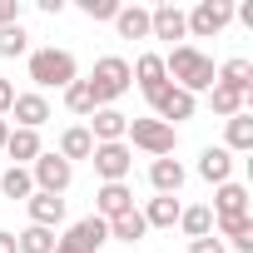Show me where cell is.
Listing matches in <instances>:
<instances>
[{
    "label": "cell",
    "instance_id": "obj_1",
    "mask_svg": "<svg viewBox=\"0 0 253 253\" xmlns=\"http://www.w3.org/2000/svg\"><path fill=\"white\" fill-rule=\"evenodd\" d=\"M164 75L169 84H179L184 94H199V89H213V60L194 45H174L164 55Z\"/></svg>",
    "mask_w": 253,
    "mask_h": 253
},
{
    "label": "cell",
    "instance_id": "obj_2",
    "mask_svg": "<svg viewBox=\"0 0 253 253\" xmlns=\"http://www.w3.org/2000/svg\"><path fill=\"white\" fill-rule=\"evenodd\" d=\"M30 80H35L40 89H70V84L80 80V65H75V55H70V50L45 45V50H35V55H30Z\"/></svg>",
    "mask_w": 253,
    "mask_h": 253
},
{
    "label": "cell",
    "instance_id": "obj_3",
    "mask_svg": "<svg viewBox=\"0 0 253 253\" xmlns=\"http://www.w3.org/2000/svg\"><path fill=\"white\" fill-rule=\"evenodd\" d=\"M84 84L94 89V104H99V109H109L119 94H129V84H134V80H129V60H119V55H104Z\"/></svg>",
    "mask_w": 253,
    "mask_h": 253
},
{
    "label": "cell",
    "instance_id": "obj_4",
    "mask_svg": "<svg viewBox=\"0 0 253 253\" xmlns=\"http://www.w3.org/2000/svg\"><path fill=\"white\" fill-rule=\"evenodd\" d=\"M124 139H129L134 149H144V154H154V159H169L174 144H179V134L169 129V124H159V119H129Z\"/></svg>",
    "mask_w": 253,
    "mask_h": 253
},
{
    "label": "cell",
    "instance_id": "obj_5",
    "mask_svg": "<svg viewBox=\"0 0 253 253\" xmlns=\"http://www.w3.org/2000/svg\"><path fill=\"white\" fill-rule=\"evenodd\" d=\"M228 20H233V5H228V0H199V5L184 15L189 35H199V40H213Z\"/></svg>",
    "mask_w": 253,
    "mask_h": 253
},
{
    "label": "cell",
    "instance_id": "obj_6",
    "mask_svg": "<svg viewBox=\"0 0 253 253\" xmlns=\"http://www.w3.org/2000/svg\"><path fill=\"white\" fill-rule=\"evenodd\" d=\"M89 159H94V174H99L104 184H124V174L134 169V149L124 144V139H119V144H94Z\"/></svg>",
    "mask_w": 253,
    "mask_h": 253
},
{
    "label": "cell",
    "instance_id": "obj_7",
    "mask_svg": "<svg viewBox=\"0 0 253 253\" xmlns=\"http://www.w3.org/2000/svg\"><path fill=\"white\" fill-rule=\"evenodd\" d=\"M70 179H75V164H65L60 154H40V159L30 164V184H35L40 194H65Z\"/></svg>",
    "mask_w": 253,
    "mask_h": 253
},
{
    "label": "cell",
    "instance_id": "obj_8",
    "mask_svg": "<svg viewBox=\"0 0 253 253\" xmlns=\"http://www.w3.org/2000/svg\"><path fill=\"white\" fill-rule=\"evenodd\" d=\"M149 104H154V119H159V124H169V129H174V124H184V119H194V109H199V104H194V94H184L179 84H164Z\"/></svg>",
    "mask_w": 253,
    "mask_h": 253
},
{
    "label": "cell",
    "instance_id": "obj_9",
    "mask_svg": "<svg viewBox=\"0 0 253 253\" xmlns=\"http://www.w3.org/2000/svg\"><path fill=\"white\" fill-rule=\"evenodd\" d=\"M10 119H15V129H35V134H40V124L50 119V99H45L40 89H30V94H15V104H10Z\"/></svg>",
    "mask_w": 253,
    "mask_h": 253
},
{
    "label": "cell",
    "instance_id": "obj_10",
    "mask_svg": "<svg viewBox=\"0 0 253 253\" xmlns=\"http://www.w3.org/2000/svg\"><path fill=\"white\" fill-rule=\"evenodd\" d=\"M124 129H129V114H119L114 104L89 114V139H94V144H119V139H124Z\"/></svg>",
    "mask_w": 253,
    "mask_h": 253
},
{
    "label": "cell",
    "instance_id": "obj_11",
    "mask_svg": "<svg viewBox=\"0 0 253 253\" xmlns=\"http://www.w3.org/2000/svg\"><path fill=\"white\" fill-rule=\"evenodd\" d=\"M129 80L144 89V99H154V94L169 84V75H164V55H139V60L129 65Z\"/></svg>",
    "mask_w": 253,
    "mask_h": 253
},
{
    "label": "cell",
    "instance_id": "obj_12",
    "mask_svg": "<svg viewBox=\"0 0 253 253\" xmlns=\"http://www.w3.org/2000/svg\"><path fill=\"white\" fill-rule=\"evenodd\" d=\"M149 35H154V40H184V35H189L184 10L169 5V0H164V5H154V10H149Z\"/></svg>",
    "mask_w": 253,
    "mask_h": 253
},
{
    "label": "cell",
    "instance_id": "obj_13",
    "mask_svg": "<svg viewBox=\"0 0 253 253\" xmlns=\"http://www.w3.org/2000/svg\"><path fill=\"white\" fill-rule=\"evenodd\" d=\"M25 213H30V223H35V228H55V223L65 218V199H60V194H40V189H35V194L25 199Z\"/></svg>",
    "mask_w": 253,
    "mask_h": 253
},
{
    "label": "cell",
    "instance_id": "obj_14",
    "mask_svg": "<svg viewBox=\"0 0 253 253\" xmlns=\"http://www.w3.org/2000/svg\"><path fill=\"white\" fill-rule=\"evenodd\" d=\"M65 238H70L75 248H84V253H99V248L109 243V223H104L99 213H89V218H80V223H75Z\"/></svg>",
    "mask_w": 253,
    "mask_h": 253
},
{
    "label": "cell",
    "instance_id": "obj_15",
    "mask_svg": "<svg viewBox=\"0 0 253 253\" xmlns=\"http://www.w3.org/2000/svg\"><path fill=\"white\" fill-rule=\"evenodd\" d=\"M134 209V194H129V184H104L99 194H94V213L109 223V218H119V213H129Z\"/></svg>",
    "mask_w": 253,
    "mask_h": 253
},
{
    "label": "cell",
    "instance_id": "obj_16",
    "mask_svg": "<svg viewBox=\"0 0 253 253\" xmlns=\"http://www.w3.org/2000/svg\"><path fill=\"white\" fill-rule=\"evenodd\" d=\"M213 84H228V89H238V94H248L253 99V60H223L218 70H213Z\"/></svg>",
    "mask_w": 253,
    "mask_h": 253
},
{
    "label": "cell",
    "instance_id": "obj_17",
    "mask_svg": "<svg viewBox=\"0 0 253 253\" xmlns=\"http://www.w3.org/2000/svg\"><path fill=\"white\" fill-rule=\"evenodd\" d=\"M248 213V189L243 184H218V194H213V218H243Z\"/></svg>",
    "mask_w": 253,
    "mask_h": 253
},
{
    "label": "cell",
    "instance_id": "obj_18",
    "mask_svg": "<svg viewBox=\"0 0 253 253\" xmlns=\"http://www.w3.org/2000/svg\"><path fill=\"white\" fill-rule=\"evenodd\" d=\"M199 174H204L209 184H228V179H233V154H228L223 144H218V149L209 144V149L199 154Z\"/></svg>",
    "mask_w": 253,
    "mask_h": 253
},
{
    "label": "cell",
    "instance_id": "obj_19",
    "mask_svg": "<svg viewBox=\"0 0 253 253\" xmlns=\"http://www.w3.org/2000/svg\"><path fill=\"white\" fill-rule=\"evenodd\" d=\"M5 154H10V159L25 169V164H35L45 149H40V134H35V129H10V139H5Z\"/></svg>",
    "mask_w": 253,
    "mask_h": 253
},
{
    "label": "cell",
    "instance_id": "obj_20",
    "mask_svg": "<svg viewBox=\"0 0 253 253\" xmlns=\"http://www.w3.org/2000/svg\"><path fill=\"white\" fill-rule=\"evenodd\" d=\"M149 184H154V194H179L184 189V164L179 159H154L149 164Z\"/></svg>",
    "mask_w": 253,
    "mask_h": 253
},
{
    "label": "cell",
    "instance_id": "obj_21",
    "mask_svg": "<svg viewBox=\"0 0 253 253\" xmlns=\"http://www.w3.org/2000/svg\"><path fill=\"white\" fill-rule=\"evenodd\" d=\"M179 213H184L179 194H159V199H149V209H144V223H149V228H174V223H179Z\"/></svg>",
    "mask_w": 253,
    "mask_h": 253
},
{
    "label": "cell",
    "instance_id": "obj_22",
    "mask_svg": "<svg viewBox=\"0 0 253 253\" xmlns=\"http://www.w3.org/2000/svg\"><path fill=\"white\" fill-rule=\"evenodd\" d=\"M114 30H119L124 40H149V10H144V5H119Z\"/></svg>",
    "mask_w": 253,
    "mask_h": 253
},
{
    "label": "cell",
    "instance_id": "obj_23",
    "mask_svg": "<svg viewBox=\"0 0 253 253\" xmlns=\"http://www.w3.org/2000/svg\"><path fill=\"white\" fill-rule=\"evenodd\" d=\"M89 154H94V139H89L84 124H75V129H65V134H60V159H65V164L89 159Z\"/></svg>",
    "mask_w": 253,
    "mask_h": 253
},
{
    "label": "cell",
    "instance_id": "obj_24",
    "mask_svg": "<svg viewBox=\"0 0 253 253\" xmlns=\"http://www.w3.org/2000/svg\"><path fill=\"white\" fill-rule=\"evenodd\" d=\"M213 228L223 238H233L238 253H253V213H243V218H213Z\"/></svg>",
    "mask_w": 253,
    "mask_h": 253
},
{
    "label": "cell",
    "instance_id": "obj_25",
    "mask_svg": "<svg viewBox=\"0 0 253 253\" xmlns=\"http://www.w3.org/2000/svg\"><path fill=\"white\" fill-rule=\"evenodd\" d=\"M144 233H149V223H144V213H139V209L109 218V238H119V243H139Z\"/></svg>",
    "mask_w": 253,
    "mask_h": 253
},
{
    "label": "cell",
    "instance_id": "obj_26",
    "mask_svg": "<svg viewBox=\"0 0 253 253\" xmlns=\"http://www.w3.org/2000/svg\"><path fill=\"white\" fill-rule=\"evenodd\" d=\"M223 149H228V154H248V149H253V114H248V109L228 119V144H223Z\"/></svg>",
    "mask_w": 253,
    "mask_h": 253
},
{
    "label": "cell",
    "instance_id": "obj_27",
    "mask_svg": "<svg viewBox=\"0 0 253 253\" xmlns=\"http://www.w3.org/2000/svg\"><path fill=\"white\" fill-rule=\"evenodd\" d=\"M179 228L189 233V243H194V238H209V233H213V209H204V204L184 209V213H179Z\"/></svg>",
    "mask_w": 253,
    "mask_h": 253
},
{
    "label": "cell",
    "instance_id": "obj_28",
    "mask_svg": "<svg viewBox=\"0 0 253 253\" xmlns=\"http://www.w3.org/2000/svg\"><path fill=\"white\" fill-rule=\"evenodd\" d=\"M0 194H5V199H30V194H35V184H30V169L10 164L5 174H0Z\"/></svg>",
    "mask_w": 253,
    "mask_h": 253
},
{
    "label": "cell",
    "instance_id": "obj_29",
    "mask_svg": "<svg viewBox=\"0 0 253 253\" xmlns=\"http://www.w3.org/2000/svg\"><path fill=\"white\" fill-rule=\"evenodd\" d=\"M209 99H213V114H223V119L243 114V104H248V94H238V89H228V84H213Z\"/></svg>",
    "mask_w": 253,
    "mask_h": 253
},
{
    "label": "cell",
    "instance_id": "obj_30",
    "mask_svg": "<svg viewBox=\"0 0 253 253\" xmlns=\"http://www.w3.org/2000/svg\"><path fill=\"white\" fill-rule=\"evenodd\" d=\"M15 248L20 253H55V228H25V233H15Z\"/></svg>",
    "mask_w": 253,
    "mask_h": 253
},
{
    "label": "cell",
    "instance_id": "obj_31",
    "mask_svg": "<svg viewBox=\"0 0 253 253\" xmlns=\"http://www.w3.org/2000/svg\"><path fill=\"white\" fill-rule=\"evenodd\" d=\"M65 109H70V114H84V119H89V114L99 109V104H94V89H89L84 80H75V84L65 89Z\"/></svg>",
    "mask_w": 253,
    "mask_h": 253
},
{
    "label": "cell",
    "instance_id": "obj_32",
    "mask_svg": "<svg viewBox=\"0 0 253 253\" xmlns=\"http://www.w3.org/2000/svg\"><path fill=\"white\" fill-rule=\"evenodd\" d=\"M25 45H30L25 25H0V60H15V55H25Z\"/></svg>",
    "mask_w": 253,
    "mask_h": 253
},
{
    "label": "cell",
    "instance_id": "obj_33",
    "mask_svg": "<svg viewBox=\"0 0 253 253\" xmlns=\"http://www.w3.org/2000/svg\"><path fill=\"white\" fill-rule=\"evenodd\" d=\"M80 10H84L89 20H114V15H119V0H80Z\"/></svg>",
    "mask_w": 253,
    "mask_h": 253
},
{
    "label": "cell",
    "instance_id": "obj_34",
    "mask_svg": "<svg viewBox=\"0 0 253 253\" xmlns=\"http://www.w3.org/2000/svg\"><path fill=\"white\" fill-rule=\"evenodd\" d=\"M189 253H228V248H223V243L209 233V238H194V243H189Z\"/></svg>",
    "mask_w": 253,
    "mask_h": 253
},
{
    "label": "cell",
    "instance_id": "obj_35",
    "mask_svg": "<svg viewBox=\"0 0 253 253\" xmlns=\"http://www.w3.org/2000/svg\"><path fill=\"white\" fill-rule=\"evenodd\" d=\"M0 25H20V0H0Z\"/></svg>",
    "mask_w": 253,
    "mask_h": 253
},
{
    "label": "cell",
    "instance_id": "obj_36",
    "mask_svg": "<svg viewBox=\"0 0 253 253\" xmlns=\"http://www.w3.org/2000/svg\"><path fill=\"white\" fill-rule=\"evenodd\" d=\"M10 104H15V84H10V80H0V119L10 114Z\"/></svg>",
    "mask_w": 253,
    "mask_h": 253
},
{
    "label": "cell",
    "instance_id": "obj_37",
    "mask_svg": "<svg viewBox=\"0 0 253 253\" xmlns=\"http://www.w3.org/2000/svg\"><path fill=\"white\" fill-rule=\"evenodd\" d=\"M0 253H20L15 248V233H0Z\"/></svg>",
    "mask_w": 253,
    "mask_h": 253
},
{
    "label": "cell",
    "instance_id": "obj_38",
    "mask_svg": "<svg viewBox=\"0 0 253 253\" xmlns=\"http://www.w3.org/2000/svg\"><path fill=\"white\" fill-rule=\"evenodd\" d=\"M55 253H84V248H75L70 238H55Z\"/></svg>",
    "mask_w": 253,
    "mask_h": 253
},
{
    "label": "cell",
    "instance_id": "obj_39",
    "mask_svg": "<svg viewBox=\"0 0 253 253\" xmlns=\"http://www.w3.org/2000/svg\"><path fill=\"white\" fill-rule=\"evenodd\" d=\"M5 139H10V124H5V119H0V149H5Z\"/></svg>",
    "mask_w": 253,
    "mask_h": 253
}]
</instances>
